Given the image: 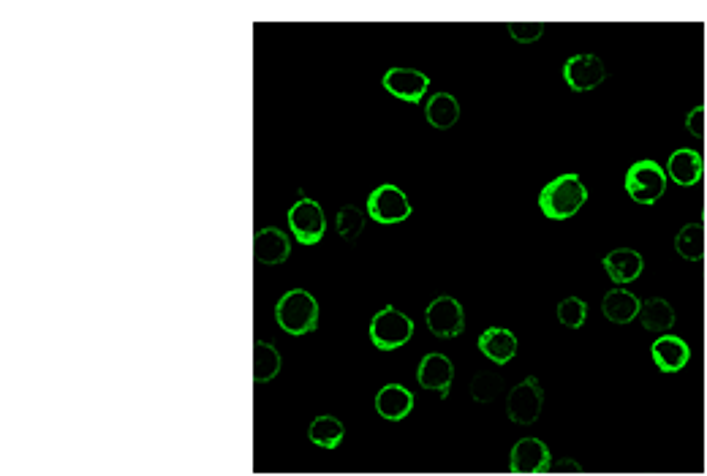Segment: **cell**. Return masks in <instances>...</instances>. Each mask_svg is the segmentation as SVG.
Masks as SVG:
<instances>
[{"label": "cell", "mask_w": 707, "mask_h": 476, "mask_svg": "<svg viewBox=\"0 0 707 476\" xmlns=\"http://www.w3.org/2000/svg\"><path fill=\"white\" fill-rule=\"evenodd\" d=\"M637 319L642 321V327H645L648 332L667 335V332L675 327V308H672L664 297H653V300L642 302L640 316H637Z\"/></svg>", "instance_id": "21"}, {"label": "cell", "mask_w": 707, "mask_h": 476, "mask_svg": "<svg viewBox=\"0 0 707 476\" xmlns=\"http://www.w3.org/2000/svg\"><path fill=\"white\" fill-rule=\"evenodd\" d=\"M376 411L387 422H403L414 411V395L403 384H387L376 395Z\"/></svg>", "instance_id": "16"}, {"label": "cell", "mask_w": 707, "mask_h": 476, "mask_svg": "<svg viewBox=\"0 0 707 476\" xmlns=\"http://www.w3.org/2000/svg\"><path fill=\"white\" fill-rule=\"evenodd\" d=\"M544 406V389L536 376H528L509 392L506 398V417L514 425H533Z\"/></svg>", "instance_id": "5"}, {"label": "cell", "mask_w": 707, "mask_h": 476, "mask_svg": "<svg viewBox=\"0 0 707 476\" xmlns=\"http://www.w3.org/2000/svg\"><path fill=\"white\" fill-rule=\"evenodd\" d=\"M555 316L566 330H580L585 319H588V302L580 300V297H566L563 302H558Z\"/></svg>", "instance_id": "26"}, {"label": "cell", "mask_w": 707, "mask_h": 476, "mask_svg": "<svg viewBox=\"0 0 707 476\" xmlns=\"http://www.w3.org/2000/svg\"><path fill=\"white\" fill-rule=\"evenodd\" d=\"M514 476H517V474H514Z\"/></svg>", "instance_id": "30"}, {"label": "cell", "mask_w": 707, "mask_h": 476, "mask_svg": "<svg viewBox=\"0 0 707 476\" xmlns=\"http://www.w3.org/2000/svg\"><path fill=\"white\" fill-rule=\"evenodd\" d=\"M640 308V297L626 292V289H620V286L604 294V302H601V313H604L612 324H629V321L640 316Z\"/></svg>", "instance_id": "19"}, {"label": "cell", "mask_w": 707, "mask_h": 476, "mask_svg": "<svg viewBox=\"0 0 707 476\" xmlns=\"http://www.w3.org/2000/svg\"><path fill=\"white\" fill-rule=\"evenodd\" d=\"M479 351H482L493 365H506V362H512L514 354H517V338H514L512 330L490 327V330L479 335Z\"/></svg>", "instance_id": "18"}, {"label": "cell", "mask_w": 707, "mask_h": 476, "mask_svg": "<svg viewBox=\"0 0 707 476\" xmlns=\"http://www.w3.org/2000/svg\"><path fill=\"white\" fill-rule=\"evenodd\" d=\"M650 354H653V362H656V368L661 373H680L688 365V360H691V346L683 338H678V335H669L667 332V335H661L653 343Z\"/></svg>", "instance_id": "14"}, {"label": "cell", "mask_w": 707, "mask_h": 476, "mask_svg": "<svg viewBox=\"0 0 707 476\" xmlns=\"http://www.w3.org/2000/svg\"><path fill=\"white\" fill-rule=\"evenodd\" d=\"M506 33H509L514 41H520V44H533V41L542 39L544 22H509V25H506Z\"/></svg>", "instance_id": "27"}, {"label": "cell", "mask_w": 707, "mask_h": 476, "mask_svg": "<svg viewBox=\"0 0 707 476\" xmlns=\"http://www.w3.org/2000/svg\"><path fill=\"white\" fill-rule=\"evenodd\" d=\"M425 120L438 131H449L460 120V101L452 93H436L425 104Z\"/></svg>", "instance_id": "20"}, {"label": "cell", "mask_w": 707, "mask_h": 476, "mask_svg": "<svg viewBox=\"0 0 707 476\" xmlns=\"http://www.w3.org/2000/svg\"><path fill=\"white\" fill-rule=\"evenodd\" d=\"M384 88L400 101L419 104L425 98L427 88H430V77L417 71V68H389L384 74Z\"/></svg>", "instance_id": "11"}, {"label": "cell", "mask_w": 707, "mask_h": 476, "mask_svg": "<svg viewBox=\"0 0 707 476\" xmlns=\"http://www.w3.org/2000/svg\"><path fill=\"white\" fill-rule=\"evenodd\" d=\"M495 387H501V379L498 376H490V373H479L474 379V398L476 400H493L495 398Z\"/></svg>", "instance_id": "28"}, {"label": "cell", "mask_w": 707, "mask_h": 476, "mask_svg": "<svg viewBox=\"0 0 707 476\" xmlns=\"http://www.w3.org/2000/svg\"><path fill=\"white\" fill-rule=\"evenodd\" d=\"M705 115H707L705 107H697V109H691V112H688L686 128L691 131V136H694V139H702V136H705V126H702Z\"/></svg>", "instance_id": "29"}, {"label": "cell", "mask_w": 707, "mask_h": 476, "mask_svg": "<svg viewBox=\"0 0 707 476\" xmlns=\"http://www.w3.org/2000/svg\"><path fill=\"white\" fill-rule=\"evenodd\" d=\"M427 330L436 338H457L465 330V311L455 297H436L425 311Z\"/></svg>", "instance_id": "9"}, {"label": "cell", "mask_w": 707, "mask_h": 476, "mask_svg": "<svg viewBox=\"0 0 707 476\" xmlns=\"http://www.w3.org/2000/svg\"><path fill=\"white\" fill-rule=\"evenodd\" d=\"M417 381L422 389H433L441 398H446L455 381V365L444 354H427L425 360L419 362Z\"/></svg>", "instance_id": "12"}, {"label": "cell", "mask_w": 707, "mask_h": 476, "mask_svg": "<svg viewBox=\"0 0 707 476\" xmlns=\"http://www.w3.org/2000/svg\"><path fill=\"white\" fill-rule=\"evenodd\" d=\"M585 202H588V188L574 172L555 177L553 183L544 185L542 194H539V210L550 221H569Z\"/></svg>", "instance_id": "1"}, {"label": "cell", "mask_w": 707, "mask_h": 476, "mask_svg": "<svg viewBox=\"0 0 707 476\" xmlns=\"http://www.w3.org/2000/svg\"><path fill=\"white\" fill-rule=\"evenodd\" d=\"M675 251L686 259V262H702L705 259V226L694 221L686 224L675 237Z\"/></svg>", "instance_id": "23"}, {"label": "cell", "mask_w": 707, "mask_h": 476, "mask_svg": "<svg viewBox=\"0 0 707 476\" xmlns=\"http://www.w3.org/2000/svg\"><path fill=\"white\" fill-rule=\"evenodd\" d=\"M278 373H281V351L264 340H256L253 343V379L256 384H267Z\"/></svg>", "instance_id": "22"}, {"label": "cell", "mask_w": 707, "mask_h": 476, "mask_svg": "<svg viewBox=\"0 0 707 476\" xmlns=\"http://www.w3.org/2000/svg\"><path fill=\"white\" fill-rule=\"evenodd\" d=\"M335 229H338L343 240L354 243L359 234H362V229H365V215L359 213V207H354V204H346V207H340L338 215H335Z\"/></svg>", "instance_id": "25"}, {"label": "cell", "mask_w": 707, "mask_h": 476, "mask_svg": "<svg viewBox=\"0 0 707 476\" xmlns=\"http://www.w3.org/2000/svg\"><path fill=\"white\" fill-rule=\"evenodd\" d=\"M623 185H626V194L637 204H656L661 196L667 194V172L656 161L642 158V161L629 166Z\"/></svg>", "instance_id": "3"}, {"label": "cell", "mask_w": 707, "mask_h": 476, "mask_svg": "<svg viewBox=\"0 0 707 476\" xmlns=\"http://www.w3.org/2000/svg\"><path fill=\"white\" fill-rule=\"evenodd\" d=\"M289 253L291 243L281 229H272V226L256 229V237H253V256H256V262L262 264V267L283 264L289 259Z\"/></svg>", "instance_id": "13"}, {"label": "cell", "mask_w": 707, "mask_h": 476, "mask_svg": "<svg viewBox=\"0 0 707 476\" xmlns=\"http://www.w3.org/2000/svg\"><path fill=\"white\" fill-rule=\"evenodd\" d=\"M604 270L620 286V283H631L640 278L645 270V259L634 248H615L604 256Z\"/></svg>", "instance_id": "15"}, {"label": "cell", "mask_w": 707, "mask_h": 476, "mask_svg": "<svg viewBox=\"0 0 707 476\" xmlns=\"http://www.w3.org/2000/svg\"><path fill=\"white\" fill-rule=\"evenodd\" d=\"M563 79L574 93H588L607 79V66L599 55H572L563 63Z\"/></svg>", "instance_id": "10"}, {"label": "cell", "mask_w": 707, "mask_h": 476, "mask_svg": "<svg viewBox=\"0 0 707 476\" xmlns=\"http://www.w3.org/2000/svg\"><path fill=\"white\" fill-rule=\"evenodd\" d=\"M289 226L291 232H294V240H297V243L316 245L321 243V237H324L327 218H324L321 204L305 196V199H300V202H294V207L289 210Z\"/></svg>", "instance_id": "7"}, {"label": "cell", "mask_w": 707, "mask_h": 476, "mask_svg": "<svg viewBox=\"0 0 707 476\" xmlns=\"http://www.w3.org/2000/svg\"><path fill=\"white\" fill-rule=\"evenodd\" d=\"M275 321L289 335H308L319 327V302L305 289H291L275 305Z\"/></svg>", "instance_id": "2"}, {"label": "cell", "mask_w": 707, "mask_h": 476, "mask_svg": "<svg viewBox=\"0 0 707 476\" xmlns=\"http://www.w3.org/2000/svg\"><path fill=\"white\" fill-rule=\"evenodd\" d=\"M368 215L376 224L392 226L403 224L408 215H411V202L408 196L400 191L398 185H378L376 191L368 196Z\"/></svg>", "instance_id": "6"}, {"label": "cell", "mask_w": 707, "mask_h": 476, "mask_svg": "<svg viewBox=\"0 0 707 476\" xmlns=\"http://www.w3.org/2000/svg\"><path fill=\"white\" fill-rule=\"evenodd\" d=\"M553 468V455L542 438H520L509 452V471L517 476H536Z\"/></svg>", "instance_id": "8"}, {"label": "cell", "mask_w": 707, "mask_h": 476, "mask_svg": "<svg viewBox=\"0 0 707 476\" xmlns=\"http://www.w3.org/2000/svg\"><path fill=\"white\" fill-rule=\"evenodd\" d=\"M702 172H705V164H702V156L697 150H688V147H680L675 150L667 161V177L675 180L683 188H691L702 180Z\"/></svg>", "instance_id": "17"}, {"label": "cell", "mask_w": 707, "mask_h": 476, "mask_svg": "<svg viewBox=\"0 0 707 476\" xmlns=\"http://www.w3.org/2000/svg\"><path fill=\"white\" fill-rule=\"evenodd\" d=\"M414 335V321L400 313L395 305H387L370 321V340L378 351H395L406 346Z\"/></svg>", "instance_id": "4"}, {"label": "cell", "mask_w": 707, "mask_h": 476, "mask_svg": "<svg viewBox=\"0 0 707 476\" xmlns=\"http://www.w3.org/2000/svg\"><path fill=\"white\" fill-rule=\"evenodd\" d=\"M343 436H346V428L335 417H316L308 428V438L321 449H338L343 444Z\"/></svg>", "instance_id": "24"}]
</instances>
